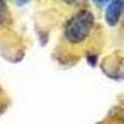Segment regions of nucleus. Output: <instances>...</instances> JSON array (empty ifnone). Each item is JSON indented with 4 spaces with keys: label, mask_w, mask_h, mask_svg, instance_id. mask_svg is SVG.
<instances>
[{
    "label": "nucleus",
    "mask_w": 124,
    "mask_h": 124,
    "mask_svg": "<svg viewBox=\"0 0 124 124\" xmlns=\"http://www.w3.org/2000/svg\"><path fill=\"white\" fill-rule=\"evenodd\" d=\"M93 3H94L97 6H99V8H102V6H104V5H107V4H109L110 3V0H92Z\"/></svg>",
    "instance_id": "nucleus-6"
},
{
    "label": "nucleus",
    "mask_w": 124,
    "mask_h": 124,
    "mask_svg": "<svg viewBox=\"0 0 124 124\" xmlns=\"http://www.w3.org/2000/svg\"><path fill=\"white\" fill-rule=\"evenodd\" d=\"M94 29V16L88 10H81L66 23L63 35L72 45H79L86 41Z\"/></svg>",
    "instance_id": "nucleus-1"
},
{
    "label": "nucleus",
    "mask_w": 124,
    "mask_h": 124,
    "mask_svg": "<svg viewBox=\"0 0 124 124\" xmlns=\"http://www.w3.org/2000/svg\"><path fill=\"white\" fill-rule=\"evenodd\" d=\"M6 14H8V8L4 0H0V25H1L5 19H6Z\"/></svg>",
    "instance_id": "nucleus-3"
},
{
    "label": "nucleus",
    "mask_w": 124,
    "mask_h": 124,
    "mask_svg": "<svg viewBox=\"0 0 124 124\" xmlns=\"http://www.w3.org/2000/svg\"><path fill=\"white\" fill-rule=\"evenodd\" d=\"M10 3H13L14 5H16V6H24V5H26V4H29L31 0H9Z\"/></svg>",
    "instance_id": "nucleus-5"
},
{
    "label": "nucleus",
    "mask_w": 124,
    "mask_h": 124,
    "mask_svg": "<svg viewBox=\"0 0 124 124\" xmlns=\"http://www.w3.org/2000/svg\"><path fill=\"white\" fill-rule=\"evenodd\" d=\"M123 8H124V0H110V3L106 8L104 19H106V23L110 27L116 26L118 24Z\"/></svg>",
    "instance_id": "nucleus-2"
},
{
    "label": "nucleus",
    "mask_w": 124,
    "mask_h": 124,
    "mask_svg": "<svg viewBox=\"0 0 124 124\" xmlns=\"http://www.w3.org/2000/svg\"><path fill=\"white\" fill-rule=\"evenodd\" d=\"M62 1H65L66 4H75L77 0H62Z\"/></svg>",
    "instance_id": "nucleus-7"
},
{
    "label": "nucleus",
    "mask_w": 124,
    "mask_h": 124,
    "mask_svg": "<svg viewBox=\"0 0 124 124\" xmlns=\"http://www.w3.org/2000/svg\"><path fill=\"white\" fill-rule=\"evenodd\" d=\"M87 62H88L92 67H96V65H97V56H96V55H89V56H87Z\"/></svg>",
    "instance_id": "nucleus-4"
}]
</instances>
